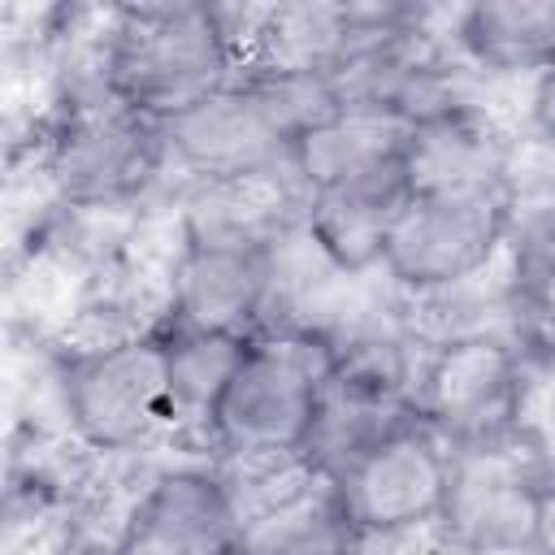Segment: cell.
<instances>
[{
  "label": "cell",
  "mask_w": 555,
  "mask_h": 555,
  "mask_svg": "<svg viewBox=\"0 0 555 555\" xmlns=\"http://www.w3.org/2000/svg\"><path fill=\"white\" fill-rule=\"evenodd\" d=\"M104 87L139 117L165 126L243 74L238 9L126 4L104 13L95 43Z\"/></svg>",
  "instance_id": "1"
},
{
  "label": "cell",
  "mask_w": 555,
  "mask_h": 555,
  "mask_svg": "<svg viewBox=\"0 0 555 555\" xmlns=\"http://www.w3.org/2000/svg\"><path fill=\"white\" fill-rule=\"evenodd\" d=\"M330 369L334 334L317 325L260 330L243 343L204 421V442L234 473L304 464Z\"/></svg>",
  "instance_id": "2"
},
{
  "label": "cell",
  "mask_w": 555,
  "mask_h": 555,
  "mask_svg": "<svg viewBox=\"0 0 555 555\" xmlns=\"http://www.w3.org/2000/svg\"><path fill=\"white\" fill-rule=\"evenodd\" d=\"M338 108L330 78L243 69L230 87L165 121V156L195 182L286 178L295 139Z\"/></svg>",
  "instance_id": "3"
},
{
  "label": "cell",
  "mask_w": 555,
  "mask_h": 555,
  "mask_svg": "<svg viewBox=\"0 0 555 555\" xmlns=\"http://www.w3.org/2000/svg\"><path fill=\"white\" fill-rule=\"evenodd\" d=\"M56 403L78 447L130 455L178 429L173 356L160 325L104 330L56 356Z\"/></svg>",
  "instance_id": "4"
},
{
  "label": "cell",
  "mask_w": 555,
  "mask_h": 555,
  "mask_svg": "<svg viewBox=\"0 0 555 555\" xmlns=\"http://www.w3.org/2000/svg\"><path fill=\"white\" fill-rule=\"evenodd\" d=\"M165 169V130L126 108L104 87L100 69L56 100V113L39 139V173L56 195V208H126Z\"/></svg>",
  "instance_id": "5"
},
{
  "label": "cell",
  "mask_w": 555,
  "mask_h": 555,
  "mask_svg": "<svg viewBox=\"0 0 555 555\" xmlns=\"http://www.w3.org/2000/svg\"><path fill=\"white\" fill-rule=\"evenodd\" d=\"M412 412L451 451L486 447L525 429V360L490 330L447 334L416 373Z\"/></svg>",
  "instance_id": "6"
},
{
  "label": "cell",
  "mask_w": 555,
  "mask_h": 555,
  "mask_svg": "<svg viewBox=\"0 0 555 555\" xmlns=\"http://www.w3.org/2000/svg\"><path fill=\"white\" fill-rule=\"evenodd\" d=\"M520 195L503 191H464V195H412L390 225L382 273L416 295L434 299L473 282L503 247L516 221Z\"/></svg>",
  "instance_id": "7"
},
{
  "label": "cell",
  "mask_w": 555,
  "mask_h": 555,
  "mask_svg": "<svg viewBox=\"0 0 555 555\" xmlns=\"http://www.w3.org/2000/svg\"><path fill=\"white\" fill-rule=\"evenodd\" d=\"M325 481L360 542H399L438 529L451 486V447L412 412Z\"/></svg>",
  "instance_id": "8"
},
{
  "label": "cell",
  "mask_w": 555,
  "mask_h": 555,
  "mask_svg": "<svg viewBox=\"0 0 555 555\" xmlns=\"http://www.w3.org/2000/svg\"><path fill=\"white\" fill-rule=\"evenodd\" d=\"M546 451L520 429L512 438L451 451V486L438 538L464 555H538V473Z\"/></svg>",
  "instance_id": "9"
},
{
  "label": "cell",
  "mask_w": 555,
  "mask_h": 555,
  "mask_svg": "<svg viewBox=\"0 0 555 555\" xmlns=\"http://www.w3.org/2000/svg\"><path fill=\"white\" fill-rule=\"evenodd\" d=\"M278 247L182 238L165 278V334L191 338H256L278 304Z\"/></svg>",
  "instance_id": "10"
},
{
  "label": "cell",
  "mask_w": 555,
  "mask_h": 555,
  "mask_svg": "<svg viewBox=\"0 0 555 555\" xmlns=\"http://www.w3.org/2000/svg\"><path fill=\"white\" fill-rule=\"evenodd\" d=\"M238 529L243 503L230 473L178 464L134 494L104 555H234Z\"/></svg>",
  "instance_id": "11"
},
{
  "label": "cell",
  "mask_w": 555,
  "mask_h": 555,
  "mask_svg": "<svg viewBox=\"0 0 555 555\" xmlns=\"http://www.w3.org/2000/svg\"><path fill=\"white\" fill-rule=\"evenodd\" d=\"M403 169L412 195H464L516 186V139L477 100H455L408 130Z\"/></svg>",
  "instance_id": "12"
},
{
  "label": "cell",
  "mask_w": 555,
  "mask_h": 555,
  "mask_svg": "<svg viewBox=\"0 0 555 555\" xmlns=\"http://www.w3.org/2000/svg\"><path fill=\"white\" fill-rule=\"evenodd\" d=\"M412 199L403 160L330 182L321 191L304 195L299 230L308 247L334 269V273H369L382 269V251L390 238V225L399 221L403 204Z\"/></svg>",
  "instance_id": "13"
},
{
  "label": "cell",
  "mask_w": 555,
  "mask_h": 555,
  "mask_svg": "<svg viewBox=\"0 0 555 555\" xmlns=\"http://www.w3.org/2000/svg\"><path fill=\"white\" fill-rule=\"evenodd\" d=\"M243 503V529L234 555H360L364 542L347 525L334 486L312 468H299L286 486L260 490Z\"/></svg>",
  "instance_id": "14"
},
{
  "label": "cell",
  "mask_w": 555,
  "mask_h": 555,
  "mask_svg": "<svg viewBox=\"0 0 555 555\" xmlns=\"http://www.w3.org/2000/svg\"><path fill=\"white\" fill-rule=\"evenodd\" d=\"M408 130H412V121H403L395 113L364 108V104H338L334 113H325L295 139L291 178H295L299 195H308L330 182L395 165V160H403Z\"/></svg>",
  "instance_id": "15"
},
{
  "label": "cell",
  "mask_w": 555,
  "mask_h": 555,
  "mask_svg": "<svg viewBox=\"0 0 555 555\" xmlns=\"http://www.w3.org/2000/svg\"><path fill=\"white\" fill-rule=\"evenodd\" d=\"M455 52L486 74H542L555 65V0H486L451 13Z\"/></svg>",
  "instance_id": "16"
},
{
  "label": "cell",
  "mask_w": 555,
  "mask_h": 555,
  "mask_svg": "<svg viewBox=\"0 0 555 555\" xmlns=\"http://www.w3.org/2000/svg\"><path fill=\"white\" fill-rule=\"evenodd\" d=\"M503 256L507 308L533 330H555V195L516 212Z\"/></svg>",
  "instance_id": "17"
},
{
  "label": "cell",
  "mask_w": 555,
  "mask_h": 555,
  "mask_svg": "<svg viewBox=\"0 0 555 555\" xmlns=\"http://www.w3.org/2000/svg\"><path fill=\"white\" fill-rule=\"evenodd\" d=\"M529 130L546 147H555V65H546L529 82Z\"/></svg>",
  "instance_id": "18"
},
{
  "label": "cell",
  "mask_w": 555,
  "mask_h": 555,
  "mask_svg": "<svg viewBox=\"0 0 555 555\" xmlns=\"http://www.w3.org/2000/svg\"><path fill=\"white\" fill-rule=\"evenodd\" d=\"M538 503H542V546H555V451H546V460H542Z\"/></svg>",
  "instance_id": "19"
},
{
  "label": "cell",
  "mask_w": 555,
  "mask_h": 555,
  "mask_svg": "<svg viewBox=\"0 0 555 555\" xmlns=\"http://www.w3.org/2000/svg\"><path fill=\"white\" fill-rule=\"evenodd\" d=\"M538 555H555V546H542V551H538Z\"/></svg>",
  "instance_id": "20"
}]
</instances>
